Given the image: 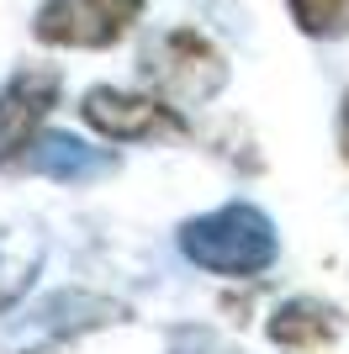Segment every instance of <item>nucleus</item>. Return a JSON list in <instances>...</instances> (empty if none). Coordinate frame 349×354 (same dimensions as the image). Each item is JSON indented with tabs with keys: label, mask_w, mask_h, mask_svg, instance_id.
<instances>
[{
	"label": "nucleus",
	"mask_w": 349,
	"mask_h": 354,
	"mask_svg": "<svg viewBox=\"0 0 349 354\" xmlns=\"http://www.w3.org/2000/svg\"><path fill=\"white\" fill-rule=\"evenodd\" d=\"M143 0H53L37 16L43 43H74V48H106L132 27Z\"/></svg>",
	"instance_id": "f257e3e1"
},
{
	"label": "nucleus",
	"mask_w": 349,
	"mask_h": 354,
	"mask_svg": "<svg viewBox=\"0 0 349 354\" xmlns=\"http://www.w3.org/2000/svg\"><path fill=\"white\" fill-rule=\"evenodd\" d=\"M85 122L106 138H154V133H174V127H180L159 101L122 95V90H96V95H85Z\"/></svg>",
	"instance_id": "f03ea898"
},
{
	"label": "nucleus",
	"mask_w": 349,
	"mask_h": 354,
	"mask_svg": "<svg viewBox=\"0 0 349 354\" xmlns=\"http://www.w3.org/2000/svg\"><path fill=\"white\" fill-rule=\"evenodd\" d=\"M53 74H21L6 95H0V159L16 153L37 127H43L48 106H53Z\"/></svg>",
	"instance_id": "7ed1b4c3"
},
{
	"label": "nucleus",
	"mask_w": 349,
	"mask_h": 354,
	"mask_svg": "<svg viewBox=\"0 0 349 354\" xmlns=\"http://www.w3.org/2000/svg\"><path fill=\"white\" fill-rule=\"evenodd\" d=\"M291 11H296V21L312 32H334L339 21L349 16V0H291Z\"/></svg>",
	"instance_id": "20e7f679"
},
{
	"label": "nucleus",
	"mask_w": 349,
	"mask_h": 354,
	"mask_svg": "<svg viewBox=\"0 0 349 354\" xmlns=\"http://www.w3.org/2000/svg\"><path fill=\"white\" fill-rule=\"evenodd\" d=\"M344 138H349V111H344Z\"/></svg>",
	"instance_id": "39448f33"
}]
</instances>
